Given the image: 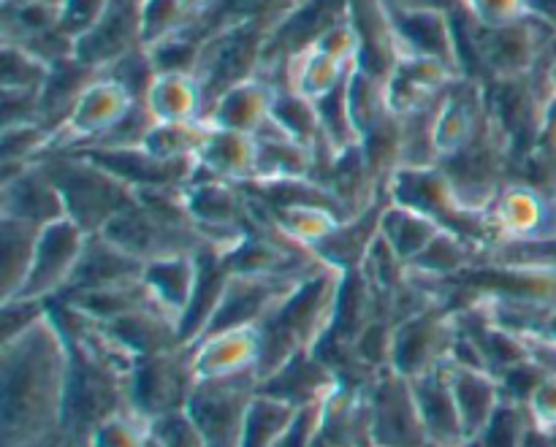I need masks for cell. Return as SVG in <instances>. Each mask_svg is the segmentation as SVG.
<instances>
[{
    "mask_svg": "<svg viewBox=\"0 0 556 447\" xmlns=\"http://www.w3.org/2000/svg\"><path fill=\"white\" fill-rule=\"evenodd\" d=\"M71 350L43 309L3 340V447H47L63 432Z\"/></svg>",
    "mask_w": 556,
    "mask_h": 447,
    "instance_id": "6da1fadb",
    "label": "cell"
},
{
    "mask_svg": "<svg viewBox=\"0 0 556 447\" xmlns=\"http://www.w3.org/2000/svg\"><path fill=\"white\" fill-rule=\"evenodd\" d=\"M43 168L60 188L65 201V217L74 220L81 231L101 233L114 217L128 209L136 193L114 174L92 163L81 152H52L43 155Z\"/></svg>",
    "mask_w": 556,
    "mask_h": 447,
    "instance_id": "7a4b0ae2",
    "label": "cell"
},
{
    "mask_svg": "<svg viewBox=\"0 0 556 447\" xmlns=\"http://www.w3.org/2000/svg\"><path fill=\"white\" fill-rule=\"evenodd\" d=\"M367 447H429L413 383L394 367L378 369L362 391Z\"/></svg>",
    "mask_w": 556,
    "mask_h": 447,
    "instance_id": "3957f363",
    "label": "cell"
},
{
    "mask_svg": "<svg viewBox=\"0 0 556 447\" xmlns=\"http://www.w3.org/2000/svg\"><path fill=\"white\" fill-rule=\"evenodd\" d=\"M258 391L261 378L255 369L195 383L185 410L204 434L206 447H239L250 405Z\"/></svg>",
    "mask_w": 556,
    "mask_h": 447,
    "instance_id": "277c9868",
    "label": "cell"
},
{
    "mask_svg": "<svg viewBox=\"0 0 556 447\" xmlns=\"http://www.w3.org/2000/svg\"><path fill=\"white\" fill-rule=\"evenodd\" d=\"M195 383L193 347L182 345L161 356L141 358L128 380V405L152 423L166 412L185 410Z\"/></svg>",
    "mask_w": 556,
    "mask_h": 447,
    "instance_id": "5b68a950",
    "label": "cell"
},
{
    "mask_svg": "<svg viewBox=\"0 0 556 447\" xmlns=\"http://www.w3.org/2000/svg\"><path fill=\"white\" fill-rule=\"evenodd\" d=\"M101 237H106L119 250L139 258L141 264H150V260L157 258H172V255L199 253L206 244L195 226L166 220V217L155 215L147 206H141L139 201H134L128 209L119 212L103 228Z\"/></svg>",
    "mask_w": 556,
    "mask_h": 447,
    "instance_id": "8992f818",
    "label": "cell"
},
{
    "mask_svg": "<svg viewBox=\"0 0 556 447\" xmlns=\"http://www.w3.org/2000/svg\"><path fill=\"white\" fill-rule=\"evenodd\" d=\"M87 239H90V233L81 231L68 217L41 228L36 250H33L30 271H27L20 293L11 302H43V298L65 291L74 280L81 255H85Z\"/></svg>",
    "mask_w": 556,
    "mask_h": 447,
    "instance_id": "52a82bcc",
    "label": "cell"
},
{
    "mask_svg": "<svg viewBox=\"0 0 556 447\" xmlns=\"http://www.w3.org/2000/svg\"><path fill=\"white\" fill-rule=\"evenodd\" d=\"M16 174H3L0 217H11L25 226L47 228L65 217V201L54 179L41 163L14 166Z\"/></svg>",
    "mask_w": 556,
    "mask_h": 447,
    "instance_id": "ba28073f",
    "label": "cell"
},
{
    "mask_svg": "<svg viewBox=\"0 0 556 447\" xmlns=\"http://www.w3.org/2000/svg\"><path fill=\"white\" fill-rule=\"evenodd\" d=\"M141 36V5L136 0H112L101 20L76 38L74 58L90 68L101 71L114 65L125 54L136 52Z\"/></svg>",
    "mask_w": 556,
    "mask_h": 447,
    "instance_id": "9c48e42d",
    "label": "cell"
},
{
    "mask_svg": "<svg viewBox=\"0 0 556 447\" xmlns=\"http://www.w3.org/2000/svg\"><path fill=\"white\" fill-rule=\"evenodd\" d=\"M413 394H416L418 412H421L424 429H427L432 447H467L465 423H462L459 405H456L454 388H451L448 367L445 361L432 372L413 378Z\"/></svg>",
    "mask_w": 556,
    "mask_h": 447,
    "instance_id": "30bf717a",
    "label": "cell"
},
{
    "mask_svg": "<svg viewBox=\"0 0 556 447\" xmlns=\"http://www.w3.org/2000/svg\"><path fill=\"white\" fill-rule=\"evenodd\" d=\"M445 367H448L451 388H454L456 405H459L467 439L476 443L494 418L497 407L505 401L503 385H500L497 374L489 372V369L462 367L451 356L445 358Z\"/></svg>",
    "mask_w": 556,
    "mask_h": 447,
    "instance_id": "8fae6325",
    "label": "cell"
},
{
    "mask_svg": "<svg viewBox=\"0 0 556 447\" xmlns=\"http://www.w3.org/2000/svg\"><path fill=\"white\" fill-rule=\"evenodd\" d=\"M141 274H144V264L139 258L119 250L117 244H112L101 233H92L87 239L85 255H81L79 266L74 271V280L63 293L128 285V282H139Z\"/></svg>",
    "mask_w": 556,
    "mask_h": 447,
    "instance_id": "7c38bea8",
    "label": "cell"
},
{
    "mask_svg": "<svg viewBox=\"0 0 556 447\" xmlns=\"http://www.w3.org/2000/svg\"><path fill=\"white\" fill-rule=\"evenodd\" d=\"M195 280H199L195 253L150 260V264H144V274H141L152 307L161 309L166 318L177 320V325L182 315L188 312L190 298H193L195 291Z\"/></svg>",
    "mask_w": 556,
    "mask_h": 447,
    "instance_id": "4fadbf2b",
    "label": "cell"
},
{
    "mask_svg": "<svg viewBox=\"0 0 556 447\" xmlns=\"http://www.w3.org/2000/svg\"><path fill=\"white\" fill-rule=\"evenodd\" d=\"M199 168L228 182H253L255 179V136L223 130L210 125L204 144L199 150Z\"/></svg>",
    "mask_w": 556,
    "mask_h": 447,
    "instance_id": "5bb4252c",
    "label": "cell"
},
{
    "mask_svg": "<svg viewBox=\"0 0 556 447\" xmlns=\"http://www.w3.org/2000/svg\"><path fill=\"white\" fill-rule=\"evenodd\" d=\"M389 16L391 27L396 30V38L410 47V54L416 52V58L440 60V63L451 68V63H454V54H451L454 38H451V30L440 11L394 9V14L389 11Z\"/></svg>",
    "mask_w": 556,
    "mask_h": 447,
    "instance_id": "9a60e30c",
    "label": "cell"
},
{
    "mask_svg": "<svg viewBox=\"0 0 556 447\" xmlns=\"http://www.w3.org/2000/svg\"><path fill=\"white\" fill-rule=\"evenodd\" d=\"M443 231L440 222H434L432 217L421 215V212L410 209V206H402L389 201L380 215V237L394 247V253L405 260L407 266L429 247L438 233Z\"/></svg>",
    "mask_w": 556,
    "mask_h": 447,
    "instance_id": "2e32d148",
    "label": "cell"
},
{
    "mask_svg": "<svg viewBox=\"0 0 556 447\" xmlns=\"http://www.w3.org/2000/svg\"><path fill=\"white\" fill-rule=\"evenodd\" d=\"M299 410L302 407L258 391V396L250 405L239 447H277L288 434V429L293 426V421H296Z\"/></svg>",
    "mask_w": 556,
    "mask_h": 447,
    "instance_id": "e0dca14e",
    "label": "cell"
},
{
    "mask_svg": "<svg viewBox=\"0 0 556 447\" xmlns=\"http://www.w3.org/2000/svg\"><path fill=\"white\" fill-rule=\"evenodd\" d=\"M41 228L25 226L20 220L3 217V228H0V280H3V304L20 293L22 282H25L27 271L33 264V250H36V239Z\"/></svg>",
    "mask_w": 556,
    "mask_h": 447,
    "instance_id": "ac0fdd59",
    "label": "cell"
},
{
    "mask_svg": "<svg viewBox=\"0 0 556 447\" xmlns=\"http://www.w3.org/2000/svg\"><path fill=\"white\" fill-rule=\"evenodd\" d=\"M150 432L155 434L163 447H206L204 434L199 432L188 410H174L155 418L150 423Z\"/></svg>",
    "mask_w": 556,
    "mask_h": 447,
    "instance_id": "d6986e66",
    "label": "cell"
},
{
    "mask_svg": "<svg viewBox=\"0 0 556 447\" xmlns=\"http://www.w3.org/2000/svg\"><path fill=\"white\" fill-rule=\"evenodd\" d=\"M530 416L535 418V426L543 432H554L556 429V372L546 374L541 385L532 394L530 405H527Z\"/></svg>",
    "mask_w": 556,
    "mask_h": 447,
    "instance_id": "ffe728a7",
    "label": "cell"
},
{
    "mask_svg": "<svg viewBox=\"0 0 556 447\" xmlns=\"http://www.w3.org/2000/svg\"><path fill=\"white\" fill-rule=\"evenodd\" d=\"M144 447H163V445L157 443V437H155V434L150 432V437H147V445H144Z\"/></svg>",
    "mask_w": 556,
    "mask_h": 447,
    "instance_id": "44dd1931",
    "label": "cell"
},
{
    "mask_svg": "<svg viewBox=\"0 0 556 447\" xmlns=\"http://www.w3.org/2000/svg\"><path fill=\"white\" fill-rule=\"evenodd\" d=\"M554 25H556V22H554Z\"/></svg>",
    "mask_w": 556,
    "mask_h": 447,
    "instance_id": "7402d4cb",
    "label": "cell"
}]
</instances>
